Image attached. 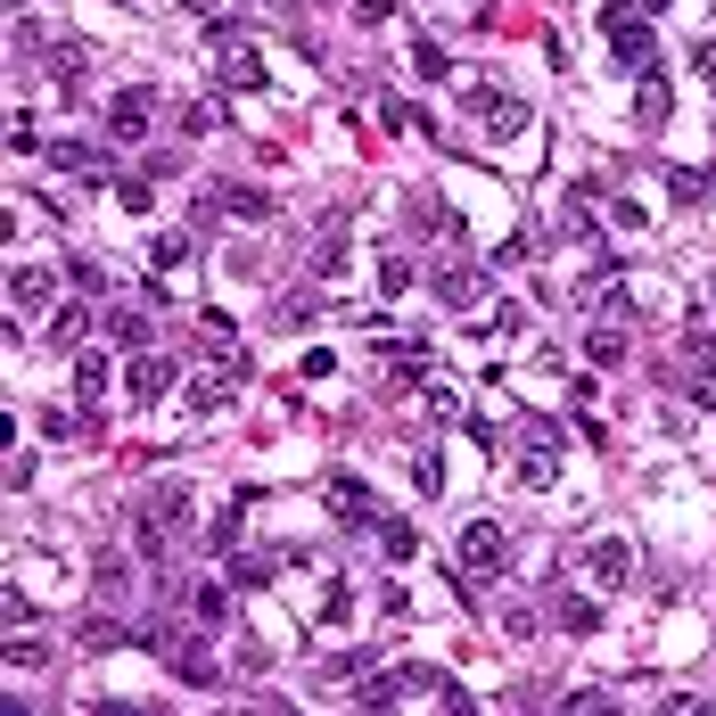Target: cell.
I'll return each mask as SVG.
<instances>
[{
  "instance_id": "obj_1",
  "label": "cell",
  "mask_w": 716,
  "mask_h": 716,
  "mask_svg": "<svg viewBox=\"0 0 716 716\" xmlns=\"http://www.w3.org/2000/svg\"><path fill=\"white\" fill-rule=\"evenodd\" d=\"M189 519H198V494H189L182 478H157V486L140 494V510H133V552H140L149 568H165L173 544L189 535Z\"/></svg>"
},
{
  "instance_id": "obj_2",
  "label": "cell",
  "mask_w": 716,
  "mask_h": 716,
  "mask_svg": "<svg viewBox=\"0 0 716 716\" xmlns=\"http://www.w3.org/2000/svg\"><path fill=\"white\" fill-rule=\"evenodd\" d=\"M519 486H552L560 478V420H544V412H528L519 420Z\"/></svg>"
},
{
  "instance_id": "obj_3",
  "label": "cell",
  "mask_w": 716,
  "mask_h": 716,
  "mask_svg": "<svg viewBox=\"0 0 716 716\" xmlns=\"http://www.w3.org/2000/svg\"><path fill=\"white\" fill-rule=\"evenodd\" d=\"M503 560H510L503 528H494V519H461V535H453V568H461V577H503Z\"/></svg>"
},
{
  "instance_id": "obj_4",
  "label": "cell",
  "mask_w": 716,
  "mask_h": 716,
  "mask_svg": "<svg viewBox=\"0 0 716 716\" xmlns=\"http://www.w3.org/2000/svg\"><path fill=\"white\" fill-rule=\"evenodd\" d=\"M602 41H609V58H618V66H634V75H651V66H659V34H651V17L602 25Z\"/></svg>"
},
{
  "instance_id": "obj_5",
  "label": "cell",
  "mask_w": 716,
  "mask_h": 716,
  "mask_svg": "<svg viewBox=\"0 0 716 716\" xmlns=\"http://www.w3.org/2000/svg\"><path fill=\"white\" fill-rule=\"evenodd\" d=\"M470 115L486 124L494 140H519V133H528V99H510V91H486V83H470Z\"/></svg>"
},
{
  "instance_id": "obj_6",
  "label": "cell",
  "mask_w": 716,
  "mask_h": 716,
  "mask_svg": "<svg viewBox=\"0 0 716 716\" xmlns=\"http://www.w3.org/2000/svg\"><path fill=\"white\" fill-rule=\"evenodd\" d=\"M584 577L602 584V593H618V584L634 577V544H626V535H602V544H584Z\"/></svg>"
},
{
  "instance_id": "obj_7",
  "label": "cell",
  "mask_w": 716,
  "mask_h": 716,
  "mask_svg": "<svg viewBox=\"0 0 716 716\" xmlns=\"http://www.w3.org/2000/svg\"><path fill=\"white\" fill-rule=\"evenodd\" d=\"M149 115H157V91H149V83H133V91L108 99V133L115 140H140V133H149Z\"/></svg>"
},
{
  "instance_id": "obj_8",
  "label": "cell",
  "mask_w": 716,
  "mask_h": 716,
  "mask_svg": "<svg viewBox=\"0 0 716 716\" xmlns=\"http://www.w3.org/2000/svg\"><path fill=\"white\" fill-rule=\"evenodd\" d=\"M404 223L420 231V239H461V214L436 198V189H420V198H404Z\"/></svg>"
},
{
  "instance_id": "obj_9",
  "label": "cell",
  "mask_w": 716,
  "mask_h": 716,
  "mask_svg": "<svg viewBox=\"0 0 716 716\" xmlns=\"http://www.w3.org/2000/svg\"><path fill=\"white\" fill-rule=\"evenodd\" d=\"M207 198H214L223 214H239V223H272V214H281V207H272V198H264L256 182H214Z\"/></svg>"
},
{
  "instance_id": "obj_10",
  "label": "cell",
  "mask_w": 716,
  "mask_h": 716,
  "mask_svg": "<svg viewBox=\"0 0 716 716\" xmlns=\"http://www.w3.org/2000/svg\"><path fill=\"white\" fill-rule=\"evenodd\" d=\"M50 272H41V264H17V272H9V313H41V305H50Z\"/></svg>"
},
{
  "instance_id": "obj_11",
  "label": "cell",
  "mask_w": 716,
  "mask_h": 716,
  "mask_svg": "<svg viewBox=\"0 0 716 716\" xmlns=\"http://www.w3.org/2000/svg\"><path fill=\"white\" fill-rule=\"evenodd\" d=\"M173 676H182L189 692H214V683H223V667H214L207 642H182V651H173Z\"/></svg>"
},
{
  "instance_id": "obj_12",
  "label": "cell",
  "mask_w": 716,
  "mask_h": 716,
  "mask_svg": "<svg viewBox=\"0 0 716 716\" xmlns=\"http://www.w3.org/2000/svg\"><path fill=\"white\" fill-rule=\"evenodd\" d=\"M50 165H58V173H83V182H99V173H108V149H99V140H58Z\"/></svg>"
},
{
  "instance_id": "obj_13",
  "label": "cell",
  "mask_w": 716,
  "mask_h": 716,
  "mask_svg": "<svg viewBox=\"0 0 716 716\" xmlns=\"http://www.w3.org/2000/svg\"><path fill=\"white\" fill-rule=\"evenodd\" d=\"M124 387H133L140 404H157V396L173 387V362H165V355H133V371H124Z\"/></svg>"
},
{
  "instance_id": "obj_14",
  "label": "cell",
  "mask_w": 716,
  "mask_h": 716,
  "mask_svg": "<svg viewBox=\"0 0 716 716\" xmlns=\"http://www.w3.org/2000/svg\"><path fill=\"white\" fill-rule=\"evenodd\" d=\"M667 115H676V91H667L659 75H642V91H634V124H642V133H659Z\"/></svg>"
},
{
  "instance_id": "obj_15",
  "label": "cell",
  "mask_w": 716,
  "mask_h": 716,
  "mask_svg": "<svg viewBox=\"0 0 716 716\" xmlns=\"http://www.w3.org/2000/svg\"><path fill=\"white\" fill-rule=\"evenodd\" d=\"M436 297L453 313H470V305H486V272H436Z\"/></svg>"
},
{
  "instance_id": "obj_16",
  "label": "cell",
  "mask_w": 716,
  "mask_h": 716,
  "mask_svg": "<svg viewBox=\"0 0 716 716\" xmlns=\"http://www.w3.org/2000/svg\"><path fill=\"white\" fill-rule=\"evenodd\" d=\"M91 584H99V602H124V593H133V560H124V552H99Z\"/></svg>"
},
{
  "instance_id": "obj_17",
  "label": "cell",
  "mask_w": 716,
  "mask_h": 716,
  "mask_svg": "<svg viewBox=\"0 0 716 716\" xmlns=\"http://www.w3.org/2000/svg\"><path fill=\"white\" fill-rule=\"evenodd\" d=\"M355 700L362 708H396V700H412V692H404L396 667H379V676H355Z\"/></svg>"
},
{
  "instance_id": "obj_18",
  "label": "cell",
  "mask_w": 716,
  "mask_h": 716,
  "mask_svg": "<svg viewBox=\"0 0 716 716\" xmlns=\"http://www.w3.org/2000/svg\"><path fill=\"white\" fill-rule=\"evenodd\" d=\"M108 338L133 346V355H149V313H140V305H115V313H108Z\"/></svg>"
},
{
  "instance_id": "obj_19",
  "label": "cell",
  "mask_w": 716,
  "mask_h": 716,
  "mask_svg": "<svg viewBox=\"0 0 716 716\" xmlns=\"http://www.w3.org/2000/svg\"><path fill=\"white\" fill-rule=\"evenodd\" d=\"M189 618L223 634V626H231V584H198V593H189Z\"/></svg>"
},
{
  "instance_id": "obj_20",
  "label": "cell",
  "mask_w": 716,
  "mask_h": 716,
  "mask_svg": "<svg viewBox=\"0 0 716 716\" xmlns=\"http://www.w3.org/2000/svg\"><path fill=\"white\" fill-rule=\"evenodd\" d=\"M330 510H338V519H371V486H355V478H330Z\"/></svg>"
},
{
  "instance_id": "obj_21",
  "label": "cell",
  "mask_w": 716,
  "mask_h": 716,
  "mask_svg": "<svg viewBox=\"0 0 716 716\" xmlns=\"http://www.w3.org/2000/svg\"><path fill=\"white\" fill-rule=\"evenodd\" d=\"M149 264L157 272H182L189 264V231H157V239H149Z\"/></svg>"
},
{
  "instance_id": "obj_22",
  "label": "cell",
  "mask_w": 716,
  "mask_h": 716,
  "mask_svg": "<svg viewBox=\"0 0 716 716\" xmlns=\"http://www.w3.org/2000/svg\"><path fill=\"white\" fill-rule=\"evenodd\" d=\"M115 642H140V626H115V618H83V651H115Z\"/></svg>"
},
{
  "instance_id": "obj_23",
  "label": "cell",
  "mask_w": 716,
  "mask_h": 716,
  "mask_svg": "<svg viewBox=\"0 0 716 716\" xmlns=\"http://www.w3.org/2000/svg\"><path fill=\"white\" fill-rule=\"evenodd\" d=\"M99 321L91 313H58V330H50V346H66V355H83V338H91Z\"/></svg>"
},
{
  "instance_id": "obj_24",
  "label": "cell",
  "mask_w": 716,
  "mask_h": 716,
  "mask_svg": "<svg viewBox=\"0 0 716 716\" xmlns=\"http://www.w3.org/2000/svg\"><path fill=\"white\" fill-rule=\"evenodd\" d=\"M108 355H75V396H99V387H108Z\"/></svg>"
},
{
  "instance_id": "obj_25",
  "label": "cell",
  "mask_w": 716,
  "mask_h": 716,
  "mask_svg": "<svg viewBox=\"0 0 716 716\" xmlns=\"http://www.w3.org/2000/svg\"><path fill=\"white\" fill-rule=\"evenodd\" d=\"M379 297H412V256H387V264H379Z\"/></svg>"
},
{
  "instance_id": "obj_26",
  "label": "cell",
  "mask_w": 716,
  "mask_h": 716,
  "mask_svg": "<svg viewBox=\"0 0 716 716\" xmlns=\"http://www.w3.org/2000/svg\"><path fill=\"white\" fill-rule=\"evenodd\" d=\"M560 626H568V634H593V626H602V602H584V593L560 602Z\"/></svg>"
},
{
  "instance_id": "obj_27",
  "label": "cell",
  "mask_w": 716,
  "mask_h": 716,
  "mask_svg": "<svg viewBox=\"0 0 716 716\" xmlns=\"http://www.w3.org/2000/svg\"><path fill=\"white\" fill-rule=\"evenodd\" d=\"M66 281H75V288H83V297H108V272H99V264H91V256H75V264H66Z\"/></svg>"
},
{
  "instance_id": "obj_28",
  "label": "cell",
  "mask_w": 716,
  "mask_h": 716,
  "mask_svg": "<svg viewBox=\"0 0 716 716\" xmlns=\"http://www.w3.org/2000/svg\"><path fill=\"white\" fill-rule=\"evenodd\" d=\"M683 362H692V371H716V330H692V338H683Z\"/></svg>"
},
{
  "instance_id": "obj_29",
  "label": "cell",
  "mask_w": 716,
  "mask_h": 716,
  "mask_svg": "<svg viewBox=\"0 0 716 716\" xmlns=\"http://www.w3.org/2000/svg\"><path fill=\"white\" fill-rule=\"evenodd\" d=\"M379 535H387V560H412V544H420V535H412V519H387Z\"/></svg>"
},
{
  "instance_id": "obj_30",
  "label": "cell",
  "mask_w": 716,
  "mask_h": 716,
  "mask_svg": "<svg viewBox=\"0 0 716 716\" xmlns=\"http://www.w3.org/2000/svg\"><path fill=\"white\" fill-rule=\"evenodd\" d=\"M231 577H239V584H272V560H264V552H239V560H231Z\"/></svg>"
},
{
  "instance_id": "obj_31",
  "label": "cell",
  "mask_w": 716,
  "mask_h": 716,
  "mask_svg": "<svg viewBox=\"0 0 716 716\" xmlns=\"http://www.w3.org/2000/svg\"><path fill=\"white\" fill-rule=\"evenodd\" d=\"M272 321H281V330H297V321H313V297H272Z\"/></svg>"
},
{
  "instance_id": "obj_32",
  "label": "cell",
  "mask_w": 716,
  "mask_h": 716,
  "mask_svg": "<svg viewBox=\"0 0 716 716\" xmlns=\"http://www.w3.org/2000/svg\"><path fill=\"white\" fill-rule=\"evenodd\" d=\"M0 618H9V634H17V626H34V602H25L17 584H9V593H0Z\"/></svg>"
},
{
  "instance_id": "obj_33",
  "label": "cell",
  "mask_w": 716,
  "mask_h": 716,
  "mask_svg": "<svg viewBox=\"0 0 716 716\" xmlns=\"http://www.w3.org/2000/svg\"><path fill=\"white\" fill-rule=\"evenodd\" d=\"M708 189H716L708 173H667V198H708Z\"/></svg>"
},
{
  "instance_id": "obj_34",
  "label": "cell",
  "mask_w": 716,
  "mask_h": 716,
  "mask_svg": "<svg viewBox=\"0 0 716 716\" xmlns=\"http://www.w3.org/2000/svg\"><path fill=\"white\" fill-rule=\"evenodd\" d=\"M75 429H83V420L66 412V404H41V436H75Z\"/></svg>"
},
{
  "instance_id": "obj_35",
  "label": "cell",
  "mask_w": 716,
  "mask_h": 716,
  "mask_svg": "<svg viewBox=\"0 0 716 716\" xmlns=\"http://www.w3.org/2000/svg\"><path fill=\"white\" fill-rule=\"evenodd\" d=\"M584 355H593V362H618L626 338H618V330H593V338H584Z\"/></svg>"
},
{
  "instance_id": "obj_36",
  "label": "cell",
  "mask_w": 716,
  "mask_h": 716,
  "mask_svg": "<svg viewBox=\"0 0 716 716\" xmlns=\"http://www.w3.org/2000/svg\"><path fill=\"white\" fill-rule=\"evenodd\" d=\"M396 9H404V0H355V25H387Z\"/></svg>"
},
{
  "instance_id": "obj_37",
  "label": "cell",
  "mask_w": 716,
  "mask_h": 716,
  "mask_svg": "<svg viewBox=\"0 0 716 716\" xmlns=\"http://www.w3.org/2000/svg\"><path fill=\"white\" fill-rule=\"evenodd\" d=\"M182 133H189V140H207V133H214V108H207V99H198V108H182Z\"/></svg>"
},
{
  "instance_id": "obj_38",
  "label": "cell",
  "mask_w": 716,
  "mask_h": 716,
  "mask_svg": "<svg viewBox=\"0 0 716 716\" xmlns=\"http://www.w3.org/2000/svg\"><path fill=\"white\" fill-rule=\"evenodd\" d=\"M412 66H420V83H436V75H445V50H436V41H420Z\"/></svg>"
},
{
  "instance_id": "obj_39",
  "label": "cell",
  "mask_w": 716,
  "mask_h": 716,
  "mask_svg": "<svg viewBox=\"0 0 716 716\" xmlns=\"http://www.w3.org/2000/svg\"><path fill=\"white\" fill-rule=\"evenodd\" d=\"M429 412H436V420H453V412H461V396H453L445 379H429Z\"/></svg>"
},
{
  "instance_id": "obj_40",
  "label": "cell",
  "mask_w": 716,
  "mask_h": 716,
  "mask_svg": "<svg viewBox=\"0 0 716 716\" xmlns=\"http://www.w3.org/2000/svg\"><path fill=\"white\" fill-rule=\"evenodd\" d=\"M9 667H41V642L34 634H9Z\"/></svg>"
},
{
  "instance_id": "obj_41",
  "label": "cell",
  "mask_w": 716,
  "mask_h": 716,
  "mask_svg": "<svg viewBox=\"0 0 716 716\" xmlns=\"http://www.w3.org/2000/svg\"><path fill=\"white\" fill-rule=\"evenodd\" d=\"M355 676H362V659H355V651H338V659L321 667V683H355Z\"/></svg>"
},
{
  "instance_id": "obj_42",
  "label": "cell",
  "mask_w": 716,
  "mask_h": 716,
  "mask_svg": "<svg viewBox=\"0 0 716 716\" xmlns=\"http://www.w3.org/2000/svg\"><path fill=\"white\" fill-rule=\"evenodd\" d=\"M692 404H700V412H716V371H692Z\"/></svg>"
},
{
  "instance_id": "obj_43",
  "label": "cell",
  "mask_w": 716,
  "mask_h": 716,
  "mask_svg": "<svg viewBox=\"0 0 716 716\" xmlns=\"http://www.w3.org/2000/svg\"><path fill=\"white\" fill-rule=\"evenodd\" d=\"M593 17H602V25H618V17H634V0H593Z\"/></svg>"
},
{
  "instance_id": "obj_44",
  "label": "cell",
  "mask_w": 716,
  "mask_h": 716,
  "mask_svg": "<svg viewBox=\"0 0 716 716\" xmlns=\"http://www.w3.org/2000/svg\"><path fill=\"white\" fill-rule=\"evenodd\" d=\"M692 66H700V75L716 83V41H700V50H692Z\"/></svg>"
},
{
  "instance_id": "obj_45",
  "label": "cell",
  "mask_w": 716,
  "mask_h": 716,
  "mask_svg": "<svg viewBox=\"0 0 716 716\" xmlns=\"http://www.w3.org/2000/svg\"><path fill=\"white\" fill-rule=\"evenodd\" d=\"M9 9H34V0H9Z\"/></svg>"
}]
</instances>
